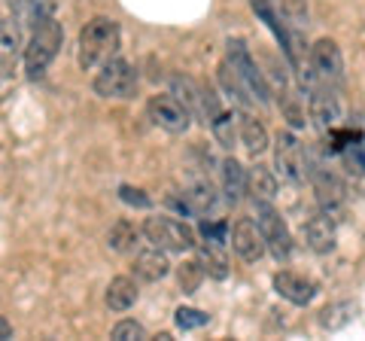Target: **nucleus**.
Segmentation results:
<instances>
[{
    "label": "nucleus",
    "instance_id": "f257e3e1",
    "mask_svg": "<svg viewBox=\"0 0 365 341\" xmlns=\"http://www.w3.org/2000/svg\"><path fill=\"white\" fill-rule=\"evenodd\" d=\"M119 52V25L107 16H95L79 31V67L98 71L101 64L116 58Z\"/></svg>",
    "mask_w": 365,
    "mask_h": 341
},
{
    "label": "nucleus",
    "instance_id": "f03ea898",
    "mask_svg": "<svg viewBox=\"0 0 365 341\" xmlns=\"http://www.w3.org/2000/svg\"><path fill=\"white\" fill-rule=\"evenodd\" d=\"M61 43H64L61 21H55L49 16V19H43V21L34 25V34H31L28 46H25V71H28L31 79L46 73V67H49L55 61V55H58Z\"/></svg>",
    "mask_w": 365,
    "mask_h": 341
},
{
    "label": "nucleus",
    "instance_id": "7ed1b4c3",
    "mask_svg": "<svg viewBox=\"0 0 365 341\" xmlns=\"http://www.w3.org/2000/svg\"><path fill=\"white\" fill-rule=\"evenodd\" d=\"M143 235L150 244L168 250V253H186V250H192L198 244L195 232L174 217H150L143 223Z\"/></svg>",
    "mask_w": 365,
    "mask_h": 341
},
{
    "label": "nucleus",
    "instance_id": "20e7f679",
    "mask_svg": "<svg viewBox=\"0 0 365 341\" xmlns=\"http://www.w3.org/2000/svg\"><path fill=\"white\" fill-rule=\"evenodd\" d=\"M256 225L262 238H265V247L271 250V256L277 263H287L292 253V235L287 229V223H283V217L271 208V201H256Z\"/></svg>",
    "mask_w": 365,
    "mask_h": 341
},
{
    "label": "nucleus",
    "instance_id": "39448f33",
    "mask_svg": "<svg viewBox=\"0 0 365 341\" xmlns=\"http://www.w3.org/2000/svg\"><path fill=\"white\" fill-rule=\"evenodd\" d=\"M95 92L101 98H131L137 92V71L125 58H110L98 67Z\"/></svg>",
    "mask_w": 365,
    "mask_h": 341
},
{
    "label": "nucleus",
    "instance_id": "423d86ee",
    "mask_svg": "<svg viewBox=\"0 0 365 341\" xmlns=\"http://www.w3.org/2000/svg\"><path fill=\"white\" fill-rule=\"evenodd\" d=\"M225 61L235 67V73L244 79L247 88H250V95L259 98L262 104H268V98H271V88L265 83V76H262L259 71V64L253 61V55H250L247 49V43L244 40H228V49H225Z\"/></svg>",
    "mask_w": 365,
    "mask_h": 341
},
{
    "label": "nucleus",
    "instance_id": "0eeeda50",
    "mask_svg": "<svg viewBox=\"0 0 365 341\" xmlns=\"http://www.w3.org/2000/svg\"><path fill=\"white\" fill-rule=\"evenodd\" d=\"M307 64H311V83L319 79L323 86H338L341 76H344V58H341V49L335 40H317L307 55Z\"/></svg>",
    "mask_w": 365,
    "mask_h": 341
},
{
    "label": "nucleus",
    "instance_id": "6e6552de",
    "mask_svg": "<svg viewBox=\"0 0 365 341\" xmlns=\"http://www.w3.org/2000/svg\"><path fill=\"white\" fill-rule=\"evenodd\" d=\"M146 113H150L153 125H158V128L168 131V134H182L189 128V122H192V113L182 107V101H177L174 95H155V98H150Z\"/></svg>",
    "mask_w": 365,
    "mask_h": 341
},
{
    "label": "nucleus",
    "instance_id": "1a4fd4ad",
    "mask_svg": "<svg viewBox=\"0 0 365 341\" xmlns=\"http://www.w3.org/2000/svg\"><path fill=\"white\" fill-rule=\"evenodd\" d=\"M274 165H277L280 177H283V180H289V183H302V180H304V150H302V143L295 141L289 131L277 134Z\"/></svg>",
    "mask_w": 365,
    "mask_h": 341
},
{
    "label": "nucleus",
    "instance_id": "9d476101",
    "mask_svg": "<svg viewBox=\"0 0 365 341\" xmlns=\"http://www.w3.org/2000/svg\"><path fill=\"white\" fill-rule=\"evenodd\" d=\"M232 247L235 253L244 259V263H259L265 256V238H262L259 225L253 220H237L232 225Z\"/></svg>",
    "mask_w": 365,
    "mask_h": 341
},
{
    "label": "nucleus",
    "instance_id": "9b49d317",
    "mask_svg": "<svg viewBox=\"0 0 365 341\" xmlns=\"http://www.w3.org/2000/svg\"><path fill=\"white\" fill-rule=\"evenodd\" d=\"M314 192H317V201L329 217H338L344 210V201H347V192H344V183L329 174V170H314Z\"/></svg>",
    "mask_w": 365,
    "mask_h": 341
},
{
    "label": "nucleus",
    "instance_id": "f8f14e48",
    "mask_svg": "<svg viewBox=\"0 0 365 341\" xmlns=\"http://www.w3.org/2000/svg\"><path fill=\"white\" fill-rule=\"evenodd\" d=\"M311 119L319 131H332L341 119V104L332 86H317L311 92Z\"/></svg>",
    "mask_w": 365,
    "mask_h": 341
},
{
    "label": "nucleus",
    "instance_id": "ddd939ff",
    "mask_svg": "<svg viewBox=\"0 0 365 341\" xmlns=\"http://www.w3.org/2000/svg\"><path fill=\"white\" fill-rule=\"evenodd\" d=\"M25 52V37H21V21L4 19L0 21V73H9L19 61V55Z\"/></svg>",
    "mask_w": 365,
    "mask_h": 341
},
{
    "label": "nucleus",
    "instance_id": "4468645a",
    "mask_svg": "<svg viewBox=\"0 0 365 341\" xmlns=\"http://www.w3.org/2000/svg\"><path fill=\"white\" fill-rule=\"evenodd\" d=\"M304 241L314 253H329L335 247V217H329L326 210L307 217L304 223Z\"/></svg>",
    "mask_w": 365,
    "mask_h": 341
},
{
    "label": "nucleus",
    "instance_id": "2eb2a0df",
    "mask_svg": "<svg viewBox=\"0 0 365 341\" xmlns=\"http://www.w3.org/2000/svg\"><path fill=\"white\" fill-rule=\"evenodd\" d=\"M274 290L292 305H307L317 295V283L295 275V271H277V275H274Z\"/></svg>",
    "mask_w": 365,
    "mask_h": 341
},
{
    "label": "nucleus",
    "instance_id": "dca6fc26",
    "mask_svg": "<svg viewBox=\"0 0 365 341\" xmlns=\"http://www.w3.org/2000/svg\"><path fill=\"white\" fill-rule=\"evenodd\" d=\"M170 271V263H168V250L162 247H150V250H140V253L134 256V275L146 280V283H155L162 280L165 275Z\"/></svg>",
    "mask_w": 365,
    "mask_h": 341
},
{
    "label": "nucleus",
    "instance_id": "f3484780",
    "mask_svg": "<svg viewBox=\"0 0 365 341\" xmlns=\"http://www.w3.org/2000/svg\"><path fill=\"white\" fill-rule=\"evenodd\" d=\"M201 268H204V275H210L216 280L228 278V253L220 238H207L201 244Z\"/></svg>",
    "mask_w": 365,
    "mask_h": 341
},
{
    "label": "nucleus",
    "instance_id": "a211bd4d",
    "mask_svg": "<svg viewBox=\"0 0 365 341\" xmlns=\"http://www.w3.org/2000/svg\"><path fill=\"white\" fill-rule=\"evenodd\" d=\"M134 302H137V283H134V278H125V275L113 278L110 287H107V308L119 314V311H128Z\"/></svg>",
    "mask_w": 365,
    "mask_h": 341
},
{
    "label": "nucleus",
    "instance_id": "6ab92c4d",
    "mask_svg": "<svg viewBox=\"0 0 365 341\" xmlns=\"http://www.w3.org/2000/svg\"><path fill=\"white\" fill-rule=\"evenodd\" d=\"M237 125H241V143L247 146L250 153L259 156V153L268 150V131H265V125H262L256 116L241 113V116H237Z\"/></svg>",
    "mask_w": 365,
    "mask_h": 341
},
{
    "label": "nucleus",
    "instance_id": "aec40b11",
    "mask_svg": "<svg viewBox=\"0 0 365 341\" xmlns=\"http://www.w3.org/2000/svg\"><path fill=\"white\" fill-rule=\"evenodd\" d=\"M222 192L228 204H241V198L247 195V170L235 158H225L222 165Z\"/></svg>",
    "mask_w": 365,
    "mask_h": 341
},
{
    "label": "nucleus",
    "instance_id": "412c9836",
    "mask_svg": "<svg viewBox=\"0 0 365 341\" xmlns=\"http://www.w3.org/2000/svg\"><path fill=\"white\" fill-rule=\"evenodd\" d=\"M247 192L253 195V201H274L277 195V180L265 165H256L247 174Z\"/></svg>",
    "mask_w": 365,
    "mask_h": 341
},
{
    "label": "nucleus",
    "instance_id": "4be33fe9",
    "mask_svg": "<svg viewBox=\"0 0 365 341\" xmlns=\"http://www.w3.org/2000/svg\"><path fill=\"white\" fill-rule=\"evenodd\" d=\"M16 19L19 21H28V25H37V21L49 19L58 6V0H16Z\"/></svg>",
    "mask_w": 365,
    "mask_h": 341
},
{
    "label": "nucleus",
    "instance_id": "5701e85b",
    "mask_svg": "<svg viewBox=\"0 0 365 341\" xmlns=\"http://www.w3.org/2000/svg\"><path fill=\"white\" fill-rule=\"evenodd\" d=\"M213 208H216V189L207 183V180H201V183H195L186 192V210H192V213H210Z\"/></svg>",
    "mask_w": 365,
    "mask_h": 341
},
{
    "label": "nucleus",
    "instance_id": "b1692460",
    "mask_svg": "<svg viewBox=\"0 0 365 341\" xmlns=\"http://www.w3.org/2000/svg\"><path fill=\"white\" fill-rule=\"evenodd\" d=\"M107 244H110V250H116V253H128V250L137 244L134 223H128V220L113 223V229L107 232Z\"/></svg>",
    "mask_w": 365,
    "mask_h": 341
},
{
    "label": "nucleus",
    "instance_id": "393cba45",
    "mask_svg": "<svg viewBox=\"0 0 365 341\" xmlns=\"http://www.w3.org/2000/svg\"><path fill=\"white\" fill-rule=\"evenodd\" d=\"M268 6L292 28L304 25V19H307V0H268Z\"/></svg>",
    "mask_w": 365,
    "mask_h": 341
},
{
    "label": "nucleus",
    "instance_id": "a878e982",
    "mask_svg": "<svg viewBox=\"0 0 365 341\" xmlns=\"http://www.w3.org/2000/svg\"><path fill=\"white\" fill-rule=\"evenodd\" d=\"M220 79H222V88H225V92L235 95L237 101H250V98H253V95H250V88H247V83L235 73V67L228 64V61L220 67Z\"/></svg>",
    "mask_w": 365,
    "mask_h": 341
},
{
    "label": "nucleus",
    "instance_id": "bb28decb",
    "mask_svg": "<svg viewBox=\"0 0 365 341\" xmlns=\"http://www.w3.org/2000/svg\"><path fill=\"white\" fill-rule=\"evenodd\" d=\"M201 278H204V268L201 263H195V259H189V263H182L177 268V283L182 292H195L201 287Z\"/></svg>",
    "mask_w": 365,
    "mask_h": 341
},
{
    "label": "nucleus",
    "instance_id": "cd10ccee",
    "mask_svg": "<svg viewBox=\"0 0 365 341\" xmlns=\"http://www.w3.org/2000/svg\"><path fill=\"white\" fill-rule=\"evenodd\" d=\"M235 113H225V110H220L216 116L210 119V128H213V134H216V141H220L222 146H232L235 143Z\"/></svg>",
    "mask_w": 365,
    "mask_h": 341
},
{
    "label": "nucleus",
    "instance_id": "c85d7f7f",
    "mask_svg": "<svg viewBox=\"0 0 365 341\" xmlns=\"http://www.w3.org/2000/svg\"><path fill=\"white\" fill-rule=\"evenodd\" d=\"M110 335L116 338V341H140V338H146V329L137 323V320H122V323L113 326Z\"/></svg>",
    "mask_w": 365,
    "mask_h": 341
},
{
    "label": "nucleus",
    "instance_id": "c756f323",
    "mask_svg": "<svg viewBox=\"0 0 365 341\" xmlns=\"http://www.w3.org/2000/svg\"><path fill=\"white\" fill-rule=\"evenodd\" d=\"M204 323H207V314H201L195 308H180L177 311V326L180 329H198Z\"/></svg>",
    "mask_w": 365,
    "mask_h": 341
},
{
    "label": "nucleus",
    "instance_id": "7c9ffc66",
    "mask_svg": "<svg viewBox=\"0 0 365 341\" xmlns=\"http://www.w3.org/2000/svg\"><path fill=\"white\" fill-rule=\"evenodd\" d=\"M119 195H122V201H128V204H137V208H150V198H146V195H140V189L122 186V189H119Z\"/></svg>",
    "mask_w": 365,
    "mask_h": 341
},
{
    "label": "nucleus",
    "instance_id": "2f4dec72",
    "mask_svg": "<svg viewBox=\"0 0 365 341\" xmlns=\"http://www.w3.org/2000/svg\"><path fill=\"white\" fill-rule=\"evenodd\" d=\"M4 338H13V326H9L6 317H0V341Z\"/></svg>",
    "mask_w": 365,
    "mask_h": 341
}]
</instances>
